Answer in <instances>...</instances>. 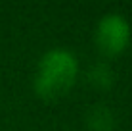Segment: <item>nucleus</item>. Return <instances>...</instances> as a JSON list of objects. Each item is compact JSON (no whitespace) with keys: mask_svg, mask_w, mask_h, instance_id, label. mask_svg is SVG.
I'll list each match as a JSON object with an SVG mask.
<instances>
[{"mask_svg":"<svg viewBox=\"0 0 132 131\" xmlns=\"http://www.w3.org/2000/svg\"><path fill=\"white\" fill-rule=\"evenodd\" d=\"M130 25L121 13H105L96 27V44L107 56H115L128 46Z\"/></svg>","mask_w":132,"mask_h":131,"instance_id":"f03ea898","label":"nucleus"},{"mask_svg":"<svg viewBox=\"0 0 132 131\" xmlns=\"http://www.w3.org/2000/svg\"><path fill=\"white\" fill-rule=\"evenodd\" d=\"M88 127L92 131H111L113 116L105 106H94L88 114Z\"/></svg>","mask_w":132,"mask_h":131,"instance_id":"7ed1b4c3","label":"nucleus"},{"mask_svg":"<svg viewBox=\"0 0 132 131\" xmlns=\"http://www.w3.org/2000/svg\"><path fill=\"white\" fill-rule=\"evenodd\" d=\"M79 64L73 52L65 48H52L44 52L35 73V91L42 98H57L75 83Z\"/></svg>","mask_w":132,"mask_h":131,"instance_id":"f257e3e1","label":"nucleus"},{"mask_svg":"<svg viewBox=\"0 0 132 131\" xmlns=\"http://www.w3.org/2000/svg\"><path fill=\"white\" fill-rule=\"evenodd\" d=\"M90 81H92L94 85H98V87H107V85H111V81H113L111 67L105 66V64L92 66V70H90Z\"/></svg>","mask_w":132,"mask_h":131,"instance_id":"20e7f679","label":"nucleus"}]
</instances>
